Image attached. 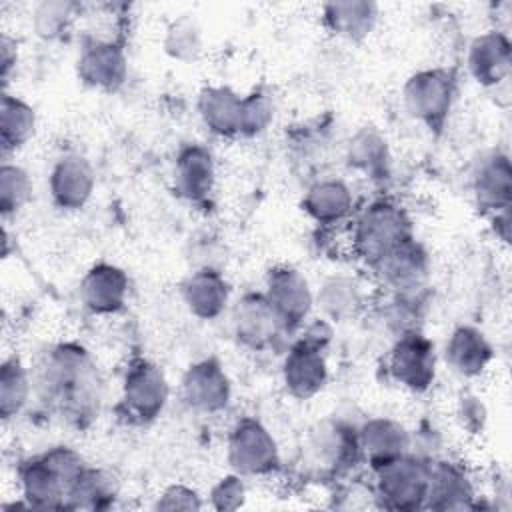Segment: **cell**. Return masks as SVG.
I'll use <instances>...</instances> for the list:
<instances>
[{"mask_svg": "<svg viewBox=\"0 0 512 512\" xmlns=\"http://www.w3.org/2000/svg\"><path fill=\"white\" fill-rule=\"evenodd\" d=\"M468 70L482 86H500L510 74V40L500 30L476 36L468 48Z\"/></svg>", "mask_w": 512, "mask_h": 512, "instance_id": "cell-19", "label": "cell"}, {"mask_svg": "<svg viewBox=\"0 0 512 512\" xmlns=\"http://www.w3.org/2000/svg\"><path fill=\"white\" fill-rule=\"evenodd\" d=\"M274 118V104L268 94L252 92L242 96L240 110V136H258L262 134Z\"/></svg>", "mask_w": 512, "mask_h": 512, "instance_id": "cell-34", "label": "cell"}, {"mask_svg": "<svg viewBox=\"0 0 512 512\" xmlns=\"http://www.w3.org/2000/svg\"><path fill=\"white\" fill-rule=\"evenodd\" d=\"M76 4L72 2H42L34 10V28L44 38H56L68 28Z\"/></svg>", "mask_w": 512, "mask_h": 512, "instance_id": "cell-35", "label": "cell"}, {"mask_svg": "<svg viewBox=\"0 0 512 512\" xmlns=\"http://www.w3.org/2000/svg\"><path fill=\"white\" fill-rule=\"evenodd\" d=\"M232 330L236 340L250 350L274 346L284 330L278 314L264 294H246L232 312Z\"/></svg>", "mask_w": 512, "mask_h": 512, "instance_id": "cell-12", "label": "cell"}, {"mask_svg": "<svg viewBox=\"0 0 512 512\" xmlns=\"http://www.w3.org/2000/svg\"><path fill=\"white\" fill-rule=\"evenodd\" d=\"M358 444L362 458L378 470L410 452V432L396 420L370 418L358 428Z\"/></svg>", "mask_w": 512, "mask_h": 512, "instance_id": "cell-17", "label": "cell"}, {"mask_svg": "<svg viewBox=\"0 0 512 512\" xmlns=\"http://www.w3.org/2000/svg\"><path fill=\"white\" fill-rule=\"evenodd\" d=\"M246 500V486L240 478V474H230L226 478H220L218 484L210 490V502L218 510H236Z\"/></svg>", "mask_w": 512, "mask_h": 512, "instance_id": "cell-36", "label": "cell"}, {"mask_svg": "<svg viewBox=\"0 0 512 512\" xmlns=\"http://www.w3.org/2000/svg\"><path fill=\"white\" fill-rule=\"evenodd\" d=\"M492 356L490 342L474 326H458L444 346L446 364L464 378L480 376L492 362Z\"/></svg>", "mask_w": 512, "mask_h": 512, "instance_id": "cell-23", "label": "cell"}, {"mask_svg": "<svg viewBox=\"0 0 512 512\" xmlns=\"http://www.w3.org/2000/svg\"><path fill=\"white\" fill-rule=\"evenodd\" d=\"M128 276L114 264L92 266L80 282V300L94 314H116L128 298Z\"/></svg>", "mask_w": 512, "mask_h": 512, "instance_id": "cell-18", "label": "cell"}, {"mask_svg": "<svg viewBox=\"0 0 512 512\" xmlns=\"http://www.w3.org/2000/svg\"><path fill=\"white\" fill-rule=\"evenodd\" d=\"M428 254L416 240L394 248L374 264L380 280L398 296H414L428 278Z\"/></svg>", "mask_w": 512, "mask_h": 512, "instance_id": "cell-13", "label": "cell"}, {"mask_svg": "<svg viewBox=\"0 0 512 512\" xmlns=\"http://www.w3.org/2000/svg\"><path fill=\"white\" fill-rule=\"evenodd\" d=\"M32 196V180L30 174L18 166L4 162L0 170V208L2 214L8 218L16 214Z\"/></svg>", "mask_w": 512, "mask_h": 512, "instance_id": "cell-33", "label": "cell"}, {"mask_svg": "<svg viewBox=\"0 0 512 512\" xmlns=\"http://www.w3.org/2000/svg\"><path fill=\"white\" fill-rule=\"evenodd\" d=\"M182 300L196 318L214 320L228 306L230 286L218 270L202 268L190 274L182 284Z\"/></svg>", "mask_w": 512, "mask_h": 512, "instance_id": "cell-22", "label": "cell"}, {"mask_svg": "<svg viewBox=\"0 0 512 512\" xmlns=\"http://www.w3.org/2000/svg\"><path fill=\"white\" fill-rule=\"evenodd\" d=\"M32 380L20 358L12 356L2 362L0 372V414L10 420L22 412L30 398Z\"/></svg>", "mask_w": 512, "mask_h": 512, "instance_id": "cell-31", "label": "cell"}, {"mask_svg": "<svg viewBox=\"0 0 512 512\" xmlns=\"http://www.w3.org/2000/svg\"><path fill=\"white\" fill-rule=\"evenodd\" d=\"M512 196V168L502 152L486 156L474 174V198L478 208L492 216L510 208Z\"/></svg>", "mask_w": 512, "mask_h": 512, "instance_id": "cell-21", "label": "cell"}, {"mask_svg": "<svg viewBox=\"0 0 512 512\" xmlns=\"http://www.w3.org/2000/svg\"><path fill=\"white\" fill-rule=\"evenodd\" d=\"M456 416L464 430H468L470 434H478V432H482L488 414H486V408L480 402V398H476L472 394H464L458 402Z\"/></svg>", "mask_w": 512, "mask_h": 512, "instance_id": "cell-38", "label": "cell"}, {"mask_svg": "<svg viewBox=\"0 0 512 512\" xmlns=\"http://www.w3.org/2000/svg\"><path fill=\"white\" fill-rule=\"evenodd\" d=\"M40 398L64 420L86 426L94 420L100 406V376L78 344H58L44 354L36 372Z\"/></svg>", "mask_w": 512, "mask_h": 512, "instance_id": "cell-1", "label": "cell"}, {"mask_svg": "<svg viewBox=\"0 0 512 512\" xmlns=\"http://www.w3.org/2000/svg\"><path fill=\"white\" fill-rule=\"evenodd\" d=\"M390 374L400 386L412 392H426L436 378V350L432 340L418 330L402 332L390 352Z\"/></svg>", "mask_w": 512, "mask_h": 512, "instance_id": "cell-9", "label": "cell"}, {"mask_svg": "<svg viewBox=\"0 0 512 512\" xmlns=\"http://www.w3.org/2000/svg\"><path fill=\"white\" fill-rule=\"evenodd\" d=\"M302 208L318 224H336L348 218L354 208L352 190L336 178L318 180L306 190Z\"/></svg>", "mask_w": 512, "mask_h": 512, "instance_id": "cell-25", "label": "cell"}, {"mask_svg": "<svg viewBox=\"0 0 512 512\" xmlns=\"http://www.w3.org/2000/svg\"><path fill=\"white\" fill-rule=\"evenodd\" d=\"M214 160L208 148L190 144L182 148L174 164V190L188 202H202L214 188Z\"/></svg>", "mask_w": 512, "mask_h": 512, "instance_id": "cell-20", "label": "cell"}, {"mask_svg": "<svg viewBox=\"0 0 512 512\" xmlns=\"http://www.w3.org/2000/svg\"><path fill=\"white\" fill-rule=\"evenodd\" d=\"M126 72V54L110 40H90L78 56V76L92 88L116 90L124 84Z\"/></svg>", "mask_w": 512, "mask_h": 512, "instance_id": "cell-15", "label": "cell"}, {"mask_svg": "<svg viewBox=\"0 0 512 512\" xmlns=\"http://www.w3.org/2000/svg\"><path fill=\"white\" fill-rule=\"evenodd\" d=\"M36 132L34 108L18 96L2 94L0 102V142L2 154L8 156L22 148Z\"/></svg>", "mask_w": 512, "mask_h": 512, "instance_id": "cell-28", "label": "cell"}, {"mask_svg": "<svg viewBox=\"0 0 512 512\" xmlns=\"http://www.w3.org/2000/svg\"><path fill=\"white\" fill-rule=\"evenodd\" d=\"M240 110L242 96L228 86H208L200 92L198 114L204 126L216 136H240Z\"/></svg>", "mask_w": 512, "mask_h": 512, "instance_id": "cell-24", "label": "cell"}, {"mask_svg": "<svg viewBox=\"0 0 512 512\" xmlns=\"http://www.w3.org/2000/svg\"><path fill=\"white\" fill-rule=\"evenodd\" d=\"M170 396V386L164 372L146 358H136L128 364L122 382V406L136 422L156 420Z\"/></svg>", "mask_w": 512, "mask_h": 512, "instance_id": "cell-8", "label": "cell"}, {"mask_svg": "<svg viewBox=\"0 0 512 512\" xmlns=\"http://www.w3.org/2000/svg\"><path fill=\"white\" fill-rule=\"evenodd\" d=\"M164 50L182 62L196 60L202 52V30L188 14L174 20L164 36Z\"/></svg>", "mask_w": 512, "mask_h": 512, "instance_id": "cell-32", "label": "cell"}, {"mask_svg": "<svg viewBox=\"0 0 512 512\" xmlns=\"http://www.w3.org/2000/svg\"><path fill=\"white\" fill-rule=\"evenodd\" d=\"M182 396L186 404L202 414H216L230 404L232 386L228 374L216 358H206L188 366L182 376Z\"/></svg>", "mask_w": 512, "mask_h": 512, "instance_id": "cell-11", "label": "cell"}, {"mask_svg": "<svg viewBox=\"0 0 512 512\" xmlns=\"http://www.w3.org/2000/svg\"><path fill=\"white\" fill-rule=\"evenodd\" d=\"M14 42L8 38V36H4L2 38V78H4V82H6V78H8V72H10V68L16 64V54L14 56H10V50H14Z\"/></svg>", "mask_w": 512, "mask_h": 512, "instance_id": "cell-39", "label": "cell"}, {"mask_svg": "<svg viewBox=\"0 0 512 512\" xmlns=\"http://www.w3.org/2000/svg\"><path fill=\"white\" fill-rule=\"evenodd\" d=\"M402 94L404 106L414 120L430 130H440L452 110L456 82L448 70L428 68L412 74Z\"/></svg>", "mask_w": 512, "mask_h": 512, "instance_id": "cell-6", "label": "cell"}, {"mask_svg": "<svg viewBox=\"0 0 512 512\" xmlns=\"http://www.w3.org/2000/svg\"><path fill=\"white\" fill-rule=\"evenodd\" d=\"M352 240L360 258L374 266L394 248L412 240V226L400 206L378 200L360 212Z\"/></svg>", "mask_w": 512, "mask_h": 512, "instance_id": "cell-3", "label": "cell"}, {"mask_svg": "<svg viewBox=\"0 0 512 512\" xmlns=\"http://www.w3.org/2000/svg\"><path fill=\"white\" fill-rule=\"evenodd\" d=\"M474 486L462 466L444 460L428 462V490L424 508L464 510L474 506Z\"/></svg>", "mask_w": 512, "mask_h": 512, "instance_id": "cell-16", "label": "cell"}, {"mask_svg": "<svg viewBox=\"0 0 512 512\" xmlns=\"http://www.w3.org/2000/svg\"><path fill=\"white\" fill-rule=\"evenodd\" d=\"M314 300L318 302L326 318L346 320L352 318L362 308L364 296L356 280L348 276H330L322 282Z\"/></svg>", "mask_w": 512, "mask_h": 512, "instance_id": "cell-29", "label": "cell"}, {"mask_svg": "<svg viewBox=\"0 0 512 512\" xmlns=\"http://www.w3.org/2000/svg\"><path fill=\"white\" fill-rule=\"evenodd\" d=\"M322 16L326 28L336 36L346 40H362L372 32L378 20V6L366 0L328 2L322 6Z\"/></svg>", "mask_w": 512, "mask_h": 512, "instance_id": "cell-26", "label": "cell"}, {"mask_svg": "<svg viewBox=\"0 0 512 512\" xmlns=\"http://www.w3.org/2000/svg\"><path fill=\"white\" fill-rule=\"evenodd\" d=\"M92 164L80 154H66L50 170L48 190L52 202L62 210H80L94 192Z\"/></svg>", "mask_w": 512, "mask_h": 512, "instance_id": "cell-14", "label": "cell"}, {"mask_svg": "<svg viewBox=\"0 0 512 512\" xmlns=\"http://www.w3.org/2000/svg\"><path fill=\"white\" fill-rule=\"evenodd\" d=\"M348 164L370 176V178H384L390 166V152L386 138L372 126H362L348 142L346 148Z\"/></svg>", "mask_w": 512, "mask_h": 512, "instance_id": "cell-27", "label": "cell"}, {"mask_svg": "<svg viewBox=\"0 0 512 512\" xmlns=\"http://www.w3.org/2000/svg\"><path fill=\"white\" fill-rule=\"evenodd\" d=\"M204 504L198 492L184 484L168 486L156 500V510H200Z\"/></svg>", "mask_w": 512, "mask_h": 512, "instance_id": "cell-37", "label": "cell"}, {"mask_svg": "<svg viewBox=\"0 0 512 512\" xmlns=\"http://www.w3.org/2000/svg\"><path fill=\"white\" fill-rule=\"evenodd\" d=\"M228 462L240 476H266L280 466V454L268 428L252 418H240L228 434Z\"/></svg>", "mask_w": 512, "mask_h": 512, "instance_id": "cell-7", "label": "cell"}, {"mask_svg": "<svg viewBox=\"0 0 512 512\" xmlns=\"http://www.w3.org/2000/svg\"><path fill=\"white\" fill-rule=\"evenodd\" d=\"M84 460L68 446H54L20 466V490L30 508H66L68 492L84 470Z\"/></svg>", "mask_w": 512, "mask_h": 512, "instance_id": "cell-2", "label": "cell"}, {"mask_svg": "<svg viewBox=\"0 0 512 512\" xmlns=\"http://www.w3.org/2000/svg\"><path fill=\"white\" fill-rule=\"evenodd\" d=\"M116 484L104 470L84 468L68 492L66 508L104 510L114 504Z\"/></svg>", "mask_w": 512, "mask_h": 512, "instance_id": "cell-30", "label": "cell"}, {"mask_svg": "<svg viewBox=\"0 0 512 512\" xmlns=\"http://www.w3.org/2000/svg\"><path fill=\"white\" fill-rule=\"evenodd\" d=\"M428 462L412 452L384 464L376 472V496L384 508L416 510L426 504Z\"/></svg>", "mask_w": 512, "mask_h": 512, "instance_id": "cell-5", "label": "cell"}, {"mask_svg": "<svg viewBox=\"0 0 512 512\" xmlns=\"http://www.w3.org/2000/svg\"><path fill=\"white\" fill-rule=\"evenodd\" d=\"M328 340V326L324 322H316L308 328L306 336L288 350L282 362V382L292 398L308 400L326 386L328 366L324 346Z\"/></svg>", "mask_w": 512, "mask_h": 512, "instance_id": "cell-4", "label": "cell"}, {"mask_svg": "<svg viewBox=\"0 0 512 512\" xmlns=\"http://www.w3.org/2000/svg\"><path fill=\"white\" fill-rule=\"evenodd\" d=\"M264 296L286 332L300 328L314 306V294L308 280L292 266H274L268 270Z\"/></svg>", "mask_w": 512, "mask_h": 512, "instance_id": "cell-10", "label": "cell"}]
</instances>
